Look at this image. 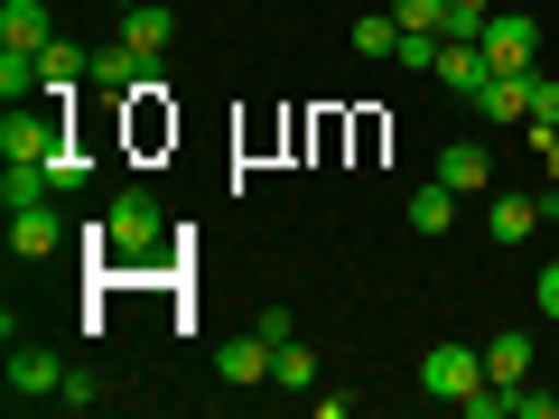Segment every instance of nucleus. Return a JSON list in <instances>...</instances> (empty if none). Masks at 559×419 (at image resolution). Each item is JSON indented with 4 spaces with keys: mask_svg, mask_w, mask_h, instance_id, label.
I'll list each match as a JSON object with an SVG mask.
<instances>
[{
    "mask_svg": "<svg viewBox=\"0 0 559 419\" xmlns=\"http://www.w3.org/2000/svg\"><path fill=\"white\" fill-rule=\"evenodd\" d=\"M47 38H57V20H47V0H0V47H20V57H38Z\"/></svg>",
    "mask_w": 559,
    "mask_h": 419,
    "instance_id": "nucleus-12",
    "label": "nucleus"
},
{
    "mask_svg": "<svg viewBox=\"0 0 559 419\" xmlns=\"http://www.w3.org/2000/svg\"><path fill=\"white\" fill-rule=\"evenodd\" d=\"M121 38H131L140 57L159 65V57H168V38H178V20H168V0H131V10H121Z\"/></svg>",
    "mask_w": 559,
    "mask_h": 419,
    "instance_id": "nucleus-11",
    "label": "nucleus"
},
{
    "mask_svg": "<svg viewBox=\"0 0 559 419\" xmlns=\"http://www.w3.org/2000/svg\"><path fill=\"white\" fill-rule=\"evenodd\" d=\"M140 75H150V57H140L131 38H112V47H94V75H84V84H94V94H112V103H121V94H131Z\"/></svg>",
    "mask_w": 559,
    "mask_h": 419,
    "instance_id": "nucleus-10",
    "label": "nucleus"
},
{
    "mask_svg": "<svg viewBox=\"0 0 559 419\" xmlns=\"http://www.w3.org/2000/svg\"><path fill=\"white\" fill-rule=\"evenodd\" d=\"M485 373H495V382H532V336H522V326H503V336L485 345Z\"/></svg>",
    "mask_w": 559,
    "mask_h": 419,
    "instance_id": "nucleus-17",
    "label": "nucleus"
},
{
    "mask_svg": "<svg viewBox=\"0 0 559 419\" xmlns=\"http://www.w3.org/2000/svg\"><path fill=\"white\" fill-rule=\"evenodd\" d=\"M0 94H10V103L47 94V84H38V57H20V47H0Z\"/></svg>",
    "mask_w": 559,
    "mask_h": 419,
    "instance_id": "nucleus-21",
    "label": "nucleus"
},
{
    "mask_svg": "<svg viewBox=\"0 0 559 419\" xmlns=\"http://www.w3.org/2000/svg\"><path fill=\"white\" fill-rule=\"evenodd\" d=\"M439 84H448V94H466V103H476L485 84H495V57H485L476 38H439Z\"/></svg>",
    "mask_w": 559,
    "mask_h": 419,
    "instance_id": "nucleus-6",
    "label": "nucleus"
},
{
    "mask_svg": "<svg viewBox=\"0 0 559 419\" xmlns=\"http://www.w3.org/2000/svg\"><path fill=\"white\" fill-rule=\"evenodd\" d=\"M485 382H495V373H485V345H429V355H419V392L448 400V410H466Z\"/></svg>",
    "mask_w": 559,
    "mask_h": 419,
    "instance_id": "nucleus-2",
    "label": "nucleus"
},
{
    "mask_svg": "<svg viewBox=\"0 0 559 419\" xmlns=\"http://www.w3.org/2000/svg\"><path fill=\"white\" fill-rule=\"evenodd\" d=\"M57 392H66V363L38 345H10V400H57Z\"/></svg>",
    "mask_w": 559,
    "mask_h": 419,
    "instance_id": "nucleus-8",
    "label": "nucleus"
},
{
    "mask_svg": "<svg viewBox=\"0 0 559 419\" xmlns=\"http://www.w3.org/2000/svg\"><path fill=\"white\" fill-rule=\"evenodd\" d=\"M392 20H401V28H429V38H448V28H457V10H448V0H392Z\"/></svg>",
    "mask_w": 559,
    "mask_h": 419,
    "instance_id": "nucleus-20",
    "label": "nucleus"
},
{
    "mask_svg": "<svg viewBox=\"0 0 559 419\" xmlns=\"http://www.w3.org/2000/svg\"><path fill=\"white\" fill-rule=\"evenodd\" d=\"M485 57H495V75H532V57H540V20H485Z\"/></svg>",
    "mask_w": 559,
    "mask_h": 419,
    "instance_id": "nucleus-4",
    "label": "nucleus"
},
{
    "mask_svg": "<svg viewBox=\"0 0 559 419\" xmlns=\"http://www.w3.org/2000/svg\"><path fill=\"white\" fill-rule=\"evenodd\" d=\"M57 242H66L57 205H20V215H10V252H20V261H47Z\"/></svg>",
    "mask_w": 559,
    "mask_h": 419,
    "instance_id": "nucleus-13",
    "label": "nucleus"
},
{
    "mask_svg": "<svg viewBox=\"0 0 559 419\" xmlns=\"http://www.w3.org/2000/svg\"><path fill=\"white\" fill-rule=\"evenodd\" d=\"M47 178H57V187H84V178H94V159H84L75 140H57V159H47Z\"/></svg>",
    "mask_w": 559,
    "mask_h": 419,
    "instance_id": "nucleus-23",
    "label": "nucleus"
},
{
    "mask_svg": "<svg viewBox=\"0 0 559 419\" xmlns=\"http://www.w3.org/2000/svg\"><path fill=\"white\" fill-rule=\"evenodd\" d=\"M540 318H559V261L540 271Z\"/></svg>",
    "mask_w": 559,
    "mask_h": 419,
    "instance_id": "nucleus-26",
    "label": "nucleus"
},
{
    "mask_svg": "<svg viewBox=\"0 0 559 419\" xmlns=\"http://www.w3.org/2000/svg\"><path fill=\"white\" fill-rule=\"evenodd\" d=\"M57 140H66V121L38 112V103H10L0 112V159H57Z\"/></svg>",
    "mask_w": 559,
    "mask_h": 419,
    "instance_id": "nucleus-3",
    "label": "nucleus"
},
{
    "mask_svg": "<svg viewBox=\"0 0 559 419\" xmlns=\"http://www.w3.org/2000/svg\"><path fill=\"white\" fill-rule=\"evenodd\" d=\"M429 178H439V187H457V196H495V159H485L476 140H448Z\"/></svg>",
    "mask_w": 559,
    "mask_h": 419,
    "instance_id": "nucleus-7",
    "label": "nucleus"
},
{
    "mask_svg": "<svg viewBox=\"0 0 559 419\" xmlns=\"http://www.w3.org/2000/svg\"><path fill=\"white\" fill-rule=\"evenodd\" d=\"M271 382H280V392H308V382H318V355H308V345L289 336V345L271 355Z\"/></svg>",
    "mask_w": 559,
    "mask_h": 419,
    "instance_id": "nucleus-18",
    "label": "nucleus"
},
{
    "mask_svg": "<svg viewBox=\"0 0 559 419\" xmlns=\"http://www.w3.org/2000/svg\"><path fill=\"white\" fill-rule=\"evenodd\" d=\"M540 140V168H550V178H559V131H532Z\"/></svg>",
    "mask_w": 559,
    "mask_h": 419,
    "instance_id": "nucleus-27",
    "label": "nucleus"
},
{
    "mask_svg": "<svg viewBox=\"0 0 559 419\" xmlns=\"http://www.w3.org/2000/svg\"><path fill=\"white\" fill-rule=\"evenodd\" d=\"M103 271H150V261H168V215L150 187H121L112 205H103Z\"/></svg>",
    "mask_w": 559,
    "mask_h": 419,
    "instance_id": "nucleus-1",
    "label": "nucleus"
},
{
    "mask_svg": "<svg viewBox=\"0 0 559 419\" xmlns=\"http://www.w3.org/2000/svg\"><path fill=\"white\" fill-rule=\"evenodd\" d=\"M401 215H411V234H448V224H457V187H411V205H401Z\"/></svg>",
    "mask_w": 559,
    "mask_h": 419,
    "instance_id": "nucleus-15",
    "label": "nucleus"
},
{
    "mask_svg": "<svg viewBox=\"0 0 559 419\" xmlns=\"http://www.w3.org/2000/svg\"><path fill=\"white\" fill-rule=\"evenodd\" d=\"M271 355H280V345L261 336V326H252V336H224V345H215V382L252 392V382H271Z\"/></svg>",
    "mask_w": 559,
    "mask_h": 419,
    "instance_id": "nucleus-5",
    "label": "nucleus"
},
{
    "mask_svg": "<svg viewBox=\"0 0 559 419\" xmlns=\"http://www.w3.org/2000/svg\"><path fill=\"white\" fill-rule=\"evenodd\" d=\"M94 400H103V382H94V373H66V392H57V410H94Z\"/></svg>",
    "mask_w": 559,
    "mask_h": 419,
    "instance_id": "nucleus-25",
    "label": "nucleus"
},
{
    "mask_svg": "<svg viewBox=\"0 0 559 419\" xmlns=\"http://www.w3.org/2000/svg\"><path fill=\"white\" fill-rule=\"evenodd\" d=\"M355 57H401V20H355Z\"/></svg>",
    "mask_w": 559,
    "mask_h": 419,
    "instance_id": "nucleus-22",
    "label": "nucleus"
},
{
    "mask_svg": "<svg viewBox=\"0 0 559 419\" xmlns=\"http://www.w3.org/2000/svg\"><path fill=\"white\" fill-rule=\"evenodd\" d=\"M84 75H94V57H84L75 38H47V47H38V84H47L57 103H75V94H84Z\"/></svg>",
    "mask_w": 559,
    "mask_h": 419,
    "instance_id": "nucleus-9",
    "label": "nucleus"
},
{
    "mask_svg": "<svg viewBox=\"0 0 559 419\" xmlns=\"http://www.w3.org/2000/svg\"><path fill=\"white\" fill-rule=\"evenodd\" d=\"M485 234L495 242H532L540 234V196H503L495 187V196H485Z\"/></svg>",
    "mask_w": 559,
    "mask_h": 419,
    "instance_id": "nucleus-14",
    "label": "nucleus"
},
{
    "mask_svg": "<svg viewBox=\"0 0 559 419\" xmlns=\"http://www.w3.org/2000/svg\"><path fill=\"white\" fill-rule=\"evenodd\" d=\"M522 121H532V131H559V84L550 75H532V112Z\"/></svg>",
    "mask_w": 559,
    "mask_h": 419,
    "instance_id": "nucleus-24",
    "label": "nucleus"
},
{
    "mask_svg": "<svg viewBox=\"0 0 559 419\" xmlns=\"http://www.w3.org/2000/svg\"><path fill=\"white\" fill-rule=\"evenodd\" d=\"M522 112H532V75H495L476 94V121H522Z\"/></svg>",
    "mask_w": 559,
    "mask_h": 419,
    "instance_id": "nucleus-16",
    "label": "nucleus"
},
{
    "mask_svg": "<svg viewBox=\"0 0 559 419\" xmlns=\"http://www.w3.org/2000/svg\"><path fill=\"white\" fill-rule=\"evenodd\" d=\"M503 419H559V392H540V382H503Z\"/></svg>",
    "mask_w": 559,
    "mask_h": 419,
    "instance_id": "nucleus-19",
    "label": "nucleus"
}]
</instances>
